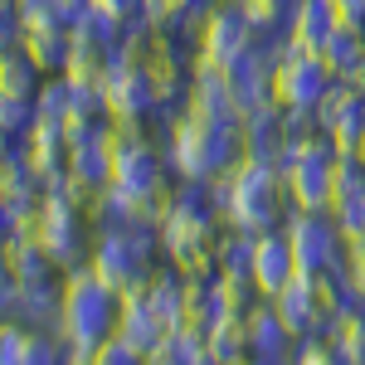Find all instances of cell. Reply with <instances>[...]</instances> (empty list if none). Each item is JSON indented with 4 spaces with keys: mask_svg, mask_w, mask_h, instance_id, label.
Here are the masks:
<instances>
[{
    "mask_svg": "<svg viewBox=\"0 0 365 365\" xmlns=\"http://www.w3.org/2000/svg\"><path fill=\"white\" fill-rule=\"evenodd\" d=\"M292 5L297 0H239V10L253 20V29H278L292 20Z\"/></svg>",
    "mask_w": 365,
    "mask_h": 365,
    "instance_id": "d4e9b609",
    "label": "cell"
},
{
    "mask_svg": "<svg viewBox=\"0 0 365 365\" xmlns=\"http://www.w3.org/2000/svg\"><path fill=\"white\" fill-rule=\"evenodd\" d=\"M336 34V15H331V0H297L292 5V20H287V44L322 54V44Z\"/></svg>",
    "mask_w": 365,
    "mask_h": 365,
    "instance_id": "d6986e66",
    "label": "cell"
},
{
    "mask_svg": "<svg viewBox=\"0 0 365 365\" xmlns=\"http://www.w3.org/2000/svg\"><path fill=\"white\" fill-rule=\"evenodd\" d=\"M205 10H210V0H141V20L146 25H161V29L195 25Z\"/></svg>",
    "mask_w": 365,
    "mask_h": 365,
    "instance_id": "cb8c5ba5",
    "label": "cell"
},
{
    "mask_svg": "<svg viewBox=\"0 0 365 365\" xmlns=\"http://www.w3.org/2000/svg\"><path fill=\"white\" fill-rule=\"evenodd\" d=\"M205 190L215 200L220 220H225L229 229H244V234L282 229V215H292L282 170L273 166V161H263V156H244L234 170L215 175Z\"/></svg>",
    "mask_w": 365,
    "mask_h": 365,
    "instance_id": "7a4b0ae2",
    "label": "cell"
},
{
    "mask_svg": "<svg viewBox=\"0 0 365 365\" xmlns=\"http://www.w3.org/2000/svg\"><path fill=\"white\" fill-rule=\"evenodd\" d=\"M190 34H195L190 68H229V63H239L253 49V34L258 29L239 10V0H210V10L190 25Z\"/></svg>",
    "mask_w": 365,
    "mask_h": 365,
    "instance_id": "5b68a950",
    "label": "cell"
},
{
    "mask_svg": "<svg viewBox=\"0 0 365 365\" xmlns=\"http://www.w3.org/2000/svg\"><path fill=\"white\" fill-rule=\"evenodd\" d=\"M327 88H331V78H327V68H322L317 54L297 49V44H278L273 49V98H278V108H287V113H317Z\"/></svg>",
    "mask_w": 365,
    "mask_h": 365,
    "instance_id": "52a82bcc",
    "label": "cell"
},
{
    "mask_svg": "<svg viewBox=\"0 0 365 365\" xmlns=\"http://www.w3.org/2000/svg\"><path fill=\"white\" fill-rule=\"evenodd\" d=\"M20 156H25V166L34 170V180L49 190L63 180V170H68V132H63V122H49V117H34L25 127V137H20Z\"/></svg>",
    "mask_w": 365,
    "mask_h": 365,
    "instance_id": "30bf717a",
    "label": "cell"
},
{
    "mask_svg": "<svg viewBox=\"0 0 365 365\" xmlns=\"http://www.w3.org/2000/svg\"><path fill=\"white\" fill-rule=\"evenodd\" d=\"M244 365H278V361H258V356H249V361H244Z\"/></svg>",
    "mask_w": 365,
    "mask_h": 365,
    "instance_id": "1f68e13d",
    "label": "cell"
},
{
    "mask_svg": "<svg viewBox=\"0 0 365 365\" xmlns=\"http://www.w3.org/2000/svg\"><path fill=\"white\" fill-rule=\"evenodd\" d=\"M282 234H287V244H292L297 273L322 278V273L341 268V258H346V234H341V225L327 210H292V215L282 220Z\"/></svg>",
    "mask_w": 365,
    "mask_h": 365,
    "instance_id": "8992f818",
    "label": "cell"
},
{
    "mask_svg": "<svg viewBox=\"0 0 365 365\" xmlns=\"http://www.w3.org/2000/svg\"><path fill=\"white\" fill-rule=\"evenodd\" d=\"M117 312H122V297H117L93 268H68V278H63V302H58V317H54L68 365L93 361V351L117 331Z\"/></svg>",
    "mask_w": 365,
    "mask_h": 365,
    "instance_id": "3957f363",
    "label": "cell"
},
{
    "mask_svg": "<svg viewBox=\"0 0 365 365\" xmlns=\"http://www.w3.org/2000/svg\"><path fill=\"white\" fill-rule=\"evenodd\" d=\"M58 10H63V20H73V15H83L88 5H93V0H54Z\"/></svg>",
    "mask_w": 365,
    "mask_h": 365,
    "instance_id": "4dcf8cb0",
    "label": "cell"
},
{
    "mask_svg": "<svg viewBox=\"0 0 365 365\" xmlns=\"http://www.w3.org/2000/svg\"><path fill=\"white\" fill-rule=\"evenodd\" d=\"M327 215L341 225L346 239L365 234V166L356 156H336V166H331V210Z\"/></svg>",
    "mask_w": 365,
    "mask_h": 365,
    "instance_id": "8fae6325",
    "label": "cell"
},
{
    "mask_svg": "<svg viewBox=\"0 0 365 365\" xmlns=\"http://www.w3.org/2000/svg\"><path fill=\"white\" fill-rule=\"evenodd\" d=\"M93 10H103V15H113L117 25H141V0H93Z\"/></svg>",
    "mask_w": 365,
    "mask_h": 365,
    "instance_id": "f546056e",
    "label": "cell"
},
{
    "mask_svg": "<svg viewBox=\"0 0 365 365\" xmlns=\"http://www.w3.org/2000/svg\"><path fill=\"white\" fill-rule=\"evenodd\" d=\"M200 117H239L234 108V88H229L225 68H190V83H185V103Z\"/></svg>",
    "mask_w": 365,
    "mask_h": 365,
    "instance_id": "ac0fdd59",
    "label": "cell"
},
{
    "mask_svg": "<svg viewBox=\"0 0 365 365\" xmlns=\"http://www.w3.org/2000/svg\"><path fill=\"white\" fill-rule=\"evenodd\" d=\"M34 73H39V68H34L20 49H5V58H0V98H10V103H34V98H39Z\"/></svg>",
    "mask_w": 365,
    "mask_h": 365,
    "instance_id": "7402d4cb",
    "label": "cell"
},
{
    "mask_svg": "<svg viewBox=\"0 0 365 365\" xmlns=\"http://www.w3.org/2000/svg\"><path fill=\"white\" fill-rule=\"evenodd\" d=\"M341 273L356 287V297L365 302V234L361 239H346V258H341Z\"/></svg>",
    "mask_w": 365,
    "mask_h": 365,
    "instance_id": "484cf974",
    "label": "cell"
},
{
    "mask_svg": "<svg viewBox=\"0 0 365 365\" xmlns=\"http://www.w3.org/2000/svg\"><path fill=\"white\" fill-rule=\"evenodd\" d=\"M225 73H229V88H234V108H239V117L278 103V98H273V54L249 49L239 63H229Z\"/></svg>",
    "mask_w": 365,
    "mask_h": 365,
    "instance_id": "9a60e30c",
    "label": "cell"
},
{
    "mask_svg": "<svg viewBox=\"0 0 365 365\" xmlns=\"http://www.w3.org/2000/svg\"><path fill=\"white\" fill-rule=\"evenodd\" d=\"M331 15H336V29L365 34V0H331Z\"/></svg>",
    "mask_w": 365,
    "mask_h": 365,
    "instance_id": "f1b7e54d",
    "label": "cell"
},
{
    "mask_svg": "<svg viewBox=\"0 0 365 365\" xmlns=\"http://www.w3.org/2000/svg\"><path fill=\"white\" fill-rule=\"evenodd\" d=\"M356 161H361V166H365V141H361V146H356Z\"/></svg>",
    "mask_w": 365,
    "mask_h": 365,
    "instance_id": "d6a6232c",
    "label": "cell"
},
{
    "mask_svg": "<svg viewBox=\"0 0 365 365\" xmlns=\"http://www.w3.org/2000/svg\"><path fill=\"white\" fill-rule=\"evenodd\" d=\"M253 239L258 234H244V229H225L220 244H215V268L234 282H253Z\"/></svg>",
    "mask_w": 365,
    "mask_h": 365,
    "instance_id": "44dd1931",
    "label": "cell"
},
{
    "mask_svg": "<svg viewBox=\"0 0 365 365\" xmlns=\"http://www.w3.org/2000/svg\"><path fill=\"white\" fill-rule=\"evenodd\" d=\"M156 244H161L156 229L108 225L103 239H98V249H93V263H88V268L122 297V292H132V287H141V282L151 278V249H156Z\"/></svg>",
    "mask_w": 365,
    "mask_h": 365,
    "instance_id": "277c9868",
    "label": "cell"
},
{
    "mask_svg": "<svg viewBox=\"0 0 365 365\" xmlns=\"http://www.w3.org/2000/svg\"><path fill=\"white\" fill-rule=\"evenodd\" d=\"M292 273H297V258H292L287 234H282V229L258 234V239H253V287H258L263 297H278L282 287L292 282Z\"/></svg>",
    "mask_w": 365,
    "mask_h": 365,
    "instance_id": "e0dca14e",
    "label": "cell"
},
{
    "mask_svg": "<svg viewBox=\"0 0 365 365\" xmlns=\"http://www.w3.org/2000/svg\"><path fill=\"white\" fill-rule=\"evenodd\" d=\"M146 282H151V278H146ZM146 282H141V287H132V292H122V312H117V336L127 341L141 361H146V356H151V351L170 336L166 322H161V317H156V307H151V297H146Z\"/></svg>",
    "mask_w": 365,
    "mask_h": 365,
    "instance_id": "4fadbf2b",
    "label": "cell"
},
{
    "mask_svg": "<svg viewBox=\"0 0 365 365\" xmlns=\"http://www.w3.org/2000/svg\"><path fill=\"white\" fill-rule=\"evenodd\" d=\"M244 331H249V351L258 356V361H278L287 365V356H292V327L278 317V307H273V297H258L249 312H244Z\"/></svg>",
    "mask_w": 365,
    "mask_h": 365,
    "instance_id": "2e32d148",
    "label": "cell"
},
{
    "mask_svg": "<svg viewBox=\"0 0 365 365\" xmlns=\"http://www.w3.org/2000/svg\"><path fill=\"white\" fill-rule=\"evenodd\" d=\"M5 49H20L39 73H63V58H68V29H15V39H10Z\"/></svg>",
    "mask_w": 365,
    "mask_h": 365,
    "instance_id": "ffe728a7",
    "label": "cell"
},
{
    "mask_svg": "<svg viewBox=\"0 0 365 365\" xmlns=\"http://www.w3.org/2000/svg\"><path fill=\"white\" fill-rule=\"evenodd\" d=\"M78 215L83 210L54 185L39 200V249L49 253L58 268H73V258H78Z\"/></svg>",
    "mask_w": 365,
    "mask_h": 365,
    "instance_id": "9c48e42d",
    "label": "cell"
},
{
    "mask_svg": "<svg viewBox=\"0 0 365 365\" xmlns=\"http://www.w3.org/2000/svg\"><path fill=\"white\" fill-rule=\"evenodd\" d=\"M292 365H351V361L341 356L331 341H302V351H297Z\"/></svg>",
    "mask_w": 365,
    "mask_h": 365,
    "instance_id": "83f0119b",
    "label": "cell"
},
{
    "mask_svg": "<svg viewBox=\"0 0 365 365\" xmlns=\"http://www.w3.org/2000/svg\"><path fill=\"white\" fill-rule=\"evenodd\" d=\"M103 108H108V117H132V122H141V117L156 108V98H151V83H146V73H141L132 58H113V68H108V78H103Z\"/></svg>",
    "mask_w": 365,
    "mask_h": 365,
    "instance_id": "7c38bea8",
    "label": "cell"
},
{
    "mask_svg": "<svg viewBox=\"0 0 365 365\" xmlns=\"http://www.w3.org/2000/svg\"><path fill=\"white\" fill-rule=\"evenodd\" d=\"M273 307H278V317L292 327L297 341H317L322 336V287H317L312 273H292V282L273 297Z\"/></svg>",
    "mask_w": 365,
    "mask_h": 365,
    "instance_id": "5bb4252c",
    "label": "cell"
},
{
    "mask_svg": "<svg viewBox=\"0 0 365 365\" xmlns=\"http://www.w3.org/2000/svg\"><path fill=\"white\" fill-rule=\"evenodd\" d=\"M205 346H210V356L225 365H244L253 356L249 351V331H244V317H229V322H220L210 336H205Z\"/></svg>",
    "mask_w": 365,
    "mask_h": 365,
    "instance_id": "603a6c76",
    "label": "cell"
},
{
    "mask_svg": "<svg viewBox=\"0 0 365 365\" xmlns=\"http://www.w3.org/2000/svg\"><path fill=\"white\" fill-rule=\"evenodd\" d=\"M166 161L185 185H210L215 175L234 170L249 151H244V132L239 117H200L190 108L166 117Z\"/></svg>",
    "mask_w": 365,
    "mask_h": 365,
    "instance_id": "6da1fadb",
    "label": "cell"
},
{
    "mask_svg": "<svg viewBox=\"0 0 365 365\" xmlns=\"http://www.w3.org/2000/svg\"><path fill=\"white\" fill-rule=\"evenodd\" d=\"M88 365H146V361H141L137 351H132V346H127V341L113 331V336H108L103 346H98V351H93V361H88Z\"/></svg>",
    "mask_w": 365,
    "mask_h": 365,
    "instance_id": "4316f807",
    "label": "cell"
},
{
    "mask_svg": "<svg viewBox=\"0 0 365 365\" xmlns=\"http://www.w3.org/2000/svg\"><path fill=\"white\" fill-rule=\"evenodd\" d=\"M317 127L336 141L341 156H356V146L365 141V93L351 83H331L317 103Z\"/></svg>",
    "mask_w": 365,
    "mask_h": 365,
    "instance_id": "ba28073f",
    "label": "cell"
}]
</instances>
